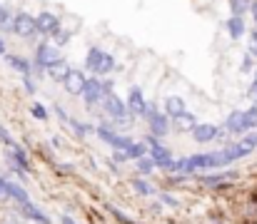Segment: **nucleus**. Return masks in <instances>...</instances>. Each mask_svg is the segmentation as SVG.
Instances as JSON below:
<instances>
[{"mask_svg":"<svg viewBox=\"0 0 257 224\" xmlns=\"http://www.w3.org/2000/svg\"><path fill=\"white\" fill-rule=\"evenodd\" d=\"M85 68L92 75H110L115 70V58L110 53H105V50H100V48L92 45L85 55Z\"/></svg>","mask_w":257,"mask_h":224,"instance_id":"f257e3e1","label":"nucleus"},{"mask_svg":"<svg viewBox=\"0 0 257 224\" xmlns=\"http://www.w3.org/2000/svg\"><path fill=\"white\" fill-rule=\"evenodd\" d=\"M58 60H63V55H60L58 45L40 43V45L35 48V63H33V68H35L38 73H45V68H48V65H53V63H58Z\"/></svg>","mask_w":257,"mask_h":224,"instance_id":"f03ea898","label":"nucleus"},{"mask_svg":"<svg viewBox=\"0 0 257 224\" xmlns=\"http://www.w3.org/2000/svg\"><path fill=\"white\" fill-rule=\"evenodd\" d=\"M145 142H148V147H150V157H153V162H155L158 167H163V169H168V172H170L172 154H170V149L168 147H163V145H160V137L148 135V137H145Z\"/></svg>","mask_w":257,"mask_h":224,"instance_id":"7ed1b4c3","label":"nucleus"},{"mask_svg":"<svg viewBox=\"0 0 257 224\" xmlns=\"http://www.w3.org/2000/svg\"><path fill=\"white\" fill-rule=\"evenodd\" d=\"M95 135H97L102 142H107L112 149H127L133 145V140H130L127 135H120V132H115V130L107 127V125H97V127H95Z\"/></svg>","mask_w":257,"mask_h":224,"instance_id":"20e7f679","label":"nucleus"},{"mask_svg":"<svg viewBox=\"0 0 257 224\" xmlns=\"http://www.w3.org/2000/svg\"><path fill=\"white\" fill-rule=\"evenodd\" d=\"M13 33L18 38H33L38 33V23H35V15L30 13H18L13 15Z\"/></svg>","mask_w":257,"mask_h":224,"instance_id":"39448f33","label":"nucleus"},{"mask_svg":"<svg viewBox=\"0 0 257 224\" xmlns=\"http://www.w3.org/2000/svg\"><path fill=\"white\" fill-rule=\"evenodd\" d=\"M102 110H105V115H110L112 120L115 117H122V115H127L130 110H127V105L120 100V95H115L112 90L110 92H105V97H102Z\"/></svg>","mask_w":257,"mask_h":224,"instance_id":"423d86ee","label":"nucleus"},{"mask_svg":"<svg viewBox=\"0 0 257 224\" xmlns=\"http://www.w3.org/2000/svg\"><path fill=\"white\" fill-rule=\"evenodd\" d=\"M35 23H38V33L40 35H53L55 30H60V18L50 10H43L35 15Z\"/></svg>","mask_w":257,"mask_h":224,"instance_id":"0eeeda50","label":"nucleus"},{"mask_svg":"<svg viewBox=\"0 0 257 224\" xmlns=\"http://www.w3.org/2000/svg\"><path fill=\"white\" fill-rule=\"evenodd\" d=\"M83 97H85V105H97V102L105 97V85H102L97 77H87Z\"/></svg>","mask_w":257,"mask_h":224,"instance_id":"6e6552de","label":"nucleus"},{"mask_svg":"<svg viewBox=\"0 0 257 224\" xmlns=\"http://www.w3.org/2000/svg\"><path fill=\"white\" fill-rule=\"evenodd\" d=\"M148 127H150V135H155V137H165L168 135V130H170V122H168V115L165 112H153L150 117H148Z\"/></svg>","mask_w":257,"mask_h":224,"instance_id":"1a4fd4ad","label":"nucleus"},{"mask_svg":"<svg viewBox=\"0 0 257 224\" xmlns=\"http://www.w3.org/2000/svg\"><path fill=\"white\" fill-rule=\"evenodd\" d=\"M85 82H87V77H85V73H83V70H70L63 85H65L68 95H83Z\"/></svg>","mask_w":257,"mask_h":224,"instance_id":"9d476101","label":"nucleus"},{"mask_svg":"<svg viewBox=\"0 0 257 224\" xmlns=\"http://www.w3.org/2000/svg\"><path fill=\"white\" fill-rule=\"evenodd\" d=\"M217 135H220V127H215V125H210V122L197 125V127L192 130V140H195L197 145H207V142L217 140Z\"/></svg>","mask_w":257,"mask_h":224,"instance_id":"9b49d317","label":"nucleus"},{"mask_svg":"<svg viewBox=\"0 0 257 224\" xmlns=\"http://www.w3.org/2000/svg\"><path fill=\"white\" fill-rule=\"evenodd\" d=\"M127 110L133 112V115H140L143 117V112L148 110V102H145V95H143V90L135 85V87H130V95H127Z\"/></svg>","mask_w":257,"mask_h":224,"instance_id":"f8f14e48","label":"nucleus"},{"mask_svg":"<svg viewBox=\"0 0 257 224\" xmlns=\"http://www.w3.org/2000/svg\"><path fill=\"white\" fill-rule=\"evenodd\" d=\"M232 149V154H235V159H240V157H247L250 152H255L257 149V132H250V135H245L237 145H230Z\"/></svg>","mask_w":257,"mask_h":224,"instance_id":"ddd939ff","label":"nucleus"},{"mask_svg":"<svg viewBox=\"0 0 257 224\" xmlns=\"http://www.w3.org/2000/svg\"><path fill=\"white\" fill-rule=\"evenodd\" d=\"M225 130L232 132V135H245L247 132V127H245V112H240V110L230 112L227 120H225Z\"/></svg>","mask_w":257,"mask_h":224,"instance_id":"4468645a","label":"nucleus"},{"mask_svg":"<svg viewBox=\"0 0 257 224\" xmlns=\"http://www.w3.org/2000/svg\"><path fill=\"white\" fill-rule=\"evenodd\" d=\"M18 207H20V214H23L25 219H30V222H35V224H50V217L43 214L33 202H23V204H18Z\"/></svg>","mask_w":257,"mask_h":224,"instance_id":"2eb2a0df","label":"nucleus"},{"mask_svg":"<svg viewBox=\"0 0 257 224\" xmlns=\"http://www.w3.org/2000/svg\"><path fill=\"white\" fill-rule=\"evenodd\" d=\"M225 28H227V33H230L232 40H240L245 35V15H230L227 23H225Z\"/></svg>","mask_w":257,"mask_h":224,"instance_id":"dca6fc26","label":"nucleus"},{"mask_svg":"<svg viewBox=\"0 0 257 224\" xmlns=\"http://www.w3.org/2000/svg\"><path fill=\"white\" fill-rule=\"evenodd\" d=\"M70 70H73V68H70L65 60H58V63H53V65H48V68H45L48 77H50V80H55V82H65V77H68Z\"/></svg>","mask_w":257,"mask_h":224,"instance_id":"f3484780","label":"nucleus"},{"mask_svg":"<svg viewBox=\"0 0 257 224\" xmlns=\"http://www.w3.org/2000/svg\"><path fill=\"white\" fill-rule=\"evenodd\" d=\"M172 127H175L177 132H192V130L197 127V120H195V115H190V112H182V115L172 117Z\"/></svg>","mask_w":257,"mask_h":224,"instance_id":"a211bd4d","label":"nucleus"},{"mask_svg":"<svg viewBox=\"0 0 257 224\" xmlns=\"http://www.w3.org/2000/svg\"><path fill=\"white\" fill-rule=\"evenodd\" d=\"M3 58H5V63H8L13 70H18L20 75H33V65H30V60H25V58H20V55H10V53H5Z\"/></svg>","mask_w":257,"mask_h":224,"instance_id":"6ab92c4d","label":"nucleus"},{"mask_svg":"<svg viewBox=\"0 0 257 224\" xmlns=\"http://www.w3.org/2000/svg\"><path fill=\"white\" fill-rule=\"evenodd\" d=\"M210 167H215V152L192 154L190 157V172H195V169H210Z\"/></svg>","mask_w":257,"mask_h":224,"instance_id":"aec40b11","label":"nucleus"},{"mask_svg":"<svg viewBox=\"0 0 257 224\" xmlns=\"http://www.w3.org/2000/svg\"><path fill=\"white\" fill-rule=\"evenodd\" d=\"M182 112H187V110H185V100H182L180 95H170V97L165 100V115H168V117H177V115H182Z\"/></svg>","mask_w":257,"mask_h":224,"instance_id":"412c9836","label":"nucleus"},{"mask_svg":"<svg viewBox=\"0 0 257 224\" xmlns=\"http://www.w3.org/2000/svg\"><path fill=\"white\" fill-rule=\"evenodd\" d=\"M5 194H8V197H13L18 204L30 202V199H28V194H25V189H23L20 184H15V182H5Z\"/></svg>","mask_w":257,"mask_h":224,"instance_id":"4be33fe9","label":"nucleus"},{"mask_svg":"<svg viewBox=\"0 0 257 224\" xmlns=\"http://www.w3.org/2000/svg\"><path fill=\"white\" fill-rule=\"evenodd\" d=\"M127 154H130V159H140V157L150 154V147H148V142H133L127 147Z\"/></svg>","mask_w":257,"mask_h":224,"instance_id":"5701e85b","label":"nucleus"},{"mask_svg":"<svg viewBox=\"0 0 257 224\" xmlns=\"http://www.w3.org/2000/svg\"><path fill=\"white\" fill-rule=\"evenodd\" d=\"M237 172H225V174H217V177H207V174H202L200 177V182L205 184V187H215V184H222L225 179H232Z\"/></svg>","mask_w":257,"mask_h":224,"instance_id":"b1692460","label":"nucleus"},{"mask_svg":"<svg viewBox=\"0 0 257 224\" xmlns=\"http://www.w3.org/2000/svg\"><path fill=\"white\" fill-rule=\"evenodd\" d=\"M130 187H133V189H135L140 197H150V194L155 192V189H153V187H150L145 179H133V182H130Z\"/></svg>","mask_w":257,"mask_h":224,"instance_id":"393cba45","label":"nucleus"},{"mask_svg":"<svg viewBox=\"0 0 257 224\" xmlns=\"http://www.w3.org/2000/svg\"><path fill=\"white\" fill-rule=\"evenodd\" d=\"M135 162H138V172H140V174H150L153 167H158V164L153 162L150 154H148V157H140V159H135Z\"/></svg>","mask_w":257,"mask_h":224,"instance_id":"a878e982","label":"nucleus"},{"mask_svg":"<svg viewBox=\"0 0 257 224\" xmlns=\"http://www.w3.org/2000/svg\"><path fill=\"white\" fill-rule=\"evenodd\" d=\"M230 8H232V15H245L252 8V3L250 0H230Z\"/></svg>","mask_w":257,"mask_h":224,"instance_id":"bb28decb","label":"nucleus"},{"mask_svg":"<svg viewBox=\"0 0 257 224\" xmlns=\"http://www.w3.org/2000/svg\"><path fill=\"white\" fill-rule=\"evenodd\" d=\"M73 130H75V135H80V137H85V135H90V132H95V127L92 125H85V122H78V120H70L68 122Z\"/></svg>","mask_w":257,"mask_h":224,"instance_id":"cd10ccee","label":"nucleus"},{"mask_svg":"<svg viewBox=\"0 0 257 224\" xmlns=\"http://www.w3.org/2000/svg\"><path fill=\"white\" fill-rule=\"evenodd\" d=\"M245 127L247 130H255L257 127V105H252L250 110H245Z\"/></svg>","mask_w":257,"mask_h":224,"instance_id":"c85d7f7f","label":"nucleus"},{"mask_svg":"<svg viewBox=\"0 0 257 224\" xmlns=\"http://www.w3.org/2000/svg\"><path fill=\"white\" fill-rule=\"evenodd\" d=\"M30 112H33V117H35V120H40V122H45V120L50 117V115H48V107H45V105H40V102H35V105L30 107Z\"/></svg>","mask_w":257,"mask_h":224,"instance_id":"c756f323","label":"nucleus"},{"mask_svg":"<svg viewBox=\"0 0 257 224\" xmlns=\"http://www.w3.org/2000/svg\"><path fill=\"white\" fill-rule=\"evenodd\" d=\"M105 209H107V212H110V214H112V217H115V219H117L120 224H135L133 219H130V217H125V214H122L117 207H112V204H105Z\"/></svg>","mask_w":257,"mask_h":224,"instance_id":"7c9ffc66","label":"nucleus"},{"mask_svg":"<svg viewBox=\"0 0 257 224\" xmlns=\"http://www.w3.org/2000/svg\"><path fill=\"white\" fill-rule=\"evenodd\" d=\"M0 30H3V33L13 30V18H10V10H5V8H3V13H0Z\"/></svg>","mask_w":257,"mask_h":224,"instance_id":"2f4dec72","label":"nucleus"},{"mask_svg":"<svg viewBox=\"0 0 257 224\" xmlns=\"http://www.w3.org/2000/svg\"><path fill=\"white\" fill-rule=\"evenodd\" d=\"M53 38H55V45H68L70 43V33L68 30H55Z\"/></svg>","mask_w":257,"mask_h":224,"instance_id":"473e14b6","label":"nucleus"},{"mask_svg":"<svg viewBox=\"0 0 257 224\" xmlns=\"http://www.w3.org/2000/svg\"><path fill=\"white\" fill-rule=\"evenodd\" d=\"M0 142H3L5 147H15V140H13V137L8 135V130L3 127V122H0Z\"/></svg>","mask_w":257,"mask_h":224,"instance_id":"72a5a7b5","label":"nucleus"},{"mask_svg":"<svg viewBox=\"0 0 257 224\" xmlns=\"http://www.w3.org/2000/svg\"><path fill=\"white\" fill-rule=\"evenodd\" d=\"M133 112H127V115H122V117H115L112 122H115V127H130L133 125V117H130Z\"/></svg>","mask_w":257,"mask_h":224,"instance_id":"f704fd0d","label":"nucleus"},{"mask_svg":"<svg viewBox=\"0 0 257 224\" xmlns=\"http://www.w3.org/2000/svg\"><path fill=\"white\" fill-rule=\"evenodd\" d=\"M252 58H255L252 53H247V55H245V60H242V65H240V70H242V73H252Z\"/></svg>","mask_w":257,"mask_h":224,"instance_id":"c9c22d12","label":"nucleus"},{"mask_svg":"<svg viewBox=\"0 0 257 224\" xmlns=\"http://www.w3.org/2000/svg\"><path fill=\"white\" fill-rule=\"evenodd\" d=\"M115 162H127L130 159V154H127V149H115Z\"/></svg>","mask_w":257,"mask_h":224,"instance_id":"e433bc0d","label":"nucleus"},{"mask_svg":"<svg viewBox=\"0 0 257 224\" xmlns=\"http://www.w3.org/2000/svg\"><path fill=\"white\" fill-rule=\"evenodd\" d=\"M23 85H25V90L33 95L35 92V85H33V80H30V75H23Z\"/></svg>","mask_w":257,"mask_h":224,"instance_id":"4c0bfd02","label":"nucleus"},{"mask_svg":"<svg viewBox=\"0 0 257 224\" xmlns=\"http://www.w3.org/2000/svg\"><path fill=\"white\" fill-rule=\"evenodd\" d=\"M250 53L257 58V30H252V35H250Z\"/></svg>","mask_w":257,"mask_h":224,"instance_id":"58836bf2","label":"nucleus"},{"mask_svg":"<svg viewBox=\"0 0 257 224\" xmlns=\"http://www.w3.org/2000/svg\"><path fill=\"white\" fill-rule=\"evenodd\" d=\"M247 95H250V100H252V102H255V105H257V80H255V82H252V85H250V90H247Z\"/></svg>","mask_w":257,"mask_h":224,"instance_id":"ea45409f","label":"nucleus"},{"mask_svg":"<svg viewBox=\"0 0 257 224\" xmlns=\"http://www.w3.org/2000/svg\"><path fill=\"white\" fill-rule=\"evenodd\" d=\"M160 199H163V204H170V207H177V202H175L172 197H168V194H160Z\"/></svg>","mask_w":257,"mask_h":224,"instance_id":"a19ab883","label":"nucleus"},{"mask_svg":"<svg viewBox=\"0 0 257 224\" xmlns=\"http://www.w3.org/2000/svg\"><path fill=\"white\" fill-rule=\"evenodd\" d=\"M250 13H252V18H255V23H257V0H252V8H250Z\"/></svg>","mask_w":257,"mask_h":224,"instance_id":"79ce46f5","label":"nucleus"},{"mask_svg":"<svg viewBox=\"0 0 257 224\" xmlns=\"http://www.w3.org/2000/svg\"><path fill=\"white\" fill-rule=\"evenodd\" d=\"M63 224H75V219L73 217H68V214H63V219H60Z\"/></svg>","mask_w":257,"mask_h":224,"instance_id":"37998d69","label":"nucleus"},{"mask_svg":"<svg viewBox=\"0 0 257 224\" xmlns=\"http://www.w3.org/2000/svg\"><path fill=\"white\" fill-rule=\"evenodd\" d=\"M0 194H5V179L0 177Z\"/></svg>","mask_w":257,"mask_h":224,"instance_id":"c03bdc74","label":"nucleus"},{"mask_svg":"<svg viewBox=\"0 0 257 224\" xmlns=\"http://www.w3.org/2000/svg\"><path fill=\"white\" fill-rule=\"evenodd\" d=\"M0 55H5V43H3V38H0Z\"/></svg>","mask_w":257,"mask_h":224,"instance_id":"a18cd8bd","label":"nucleus"},{"mask_svg":"<svg viewBox=\"0 0 257 224\" xmlns=\"http://www.w3.org/2000/svg\"><path fill=\"white\" fill-rule=\"evenodd\" d=\"M0 13H3V5H0Z\"/></svg>","mask_w":257,"mask_h":224,"instance_id":"49530a36","label":"nucleus"},{"mask_svg":"<svg viewBox=\"0 0 257 224\" xmlns=\"http://www.w3.org/2000/svg\"><path fill=\"white\" fill-rule=\"evenodd\" d=\"M255 80H257V73H255Z\"/></svg>","mask_w":257,"mask_h":224,"instance_id":"de8ad7c7","label":"nucleus"}]
</instances>
